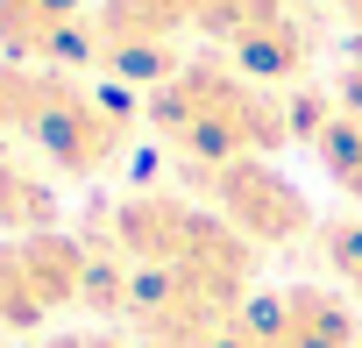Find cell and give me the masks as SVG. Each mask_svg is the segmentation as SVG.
<instances>
[{
	"mask_svg": "<svg viewBox=\"0 0 362 348\" xmlns=\"http://www.w3.org/2000/svg\"><path fill=\"white\" fill-rule=\"evenodd\" d=\"M249 348H362V313L341 284H270L242 306Z\"/></svg>",
	"mask_w": 362,
	"mask_h": 348,
	"instance_id": "obj_6",
	"label": "cell"
},
{
	"mask_svg": "<svg viewBox=\"0 0 362 348\" xmlns=\"http://www.w3.org/2000/svg\"><path fill=\"white\" fill-rule=\"evenodd\" d=\"M43 348H149L135 334H114V327H71V334H50Z\"/></svg>",
	"mask_w": 362,
	"mask_h": 348,
	"instance_id": "obj_13",
	"label": "cell"
},
{
	"mask_svg": "<svg viewBox=\"0 0 362 348\" xmlns=\"http://www.w3.org/2000/svg\"><path fill=\"white\" fill-rule=\"evenodd\" d=\"M93 242L86 235H22L0 242V334H36L50 313L86 298Z\"/></svg>",
	"mask_w": 362,
	"mask_h": 348,
	"instance_id": "obj_4",
	"label": "cell"
},
{
	"mask_svg": "<svg viewBox=\"0 0 362 348\" xmlns=\"http://www.w3.org/2000/svg\"><path fill=\"white\" fill-rule=\"evenodd\" d=\"M64 199L43 178L36 163H22L15 149H0V242H22V235H57Z\"/></svg>",
	"mask_w": 362,
	"mask_h": 348,
	"instance_id": "obj_10",
	"label": "cell"
},
{
	"mask_svg": "<svg viewBox=\"0 0 362 348\" xmlns=\"http://www.w3.org/2000/svg\"><path fill=\"white\" fill-rule=\"evenodd\" d=\"M185 29H199V0H100L93 8L100 64L128 50H177Z\"/></svg>",
	"mask_w": 362,
	"mask_h": 348,
	"instance_id": "obj_8",
	"label": "cell"
},
{
	"mask_svg": "<svg viewBox=\"0 0 362 348\" xmlns=\"http://www.w3.org/2000/svg\"><path fill=\"white\" fill-rule=\"evenodd\" d=\"M142 121L163 135V149L185 163H242V156H277L298 128H291V100L256 86L249 71H235L221 50L185 57L149 100Z\"/></svg>",
	"mask_w": 362,
	"mask_h": 348,
	"instance_id": "obj_1",
	"label": "cell"
},
{
	"mask_svg": "<svg viewBox=\"0 0 362 348\" xmlns=\"http://www.w3.org/2000/svg\"><path fill=\"white\" fill-rule=\"evenodd\" d=\"M100 0H0V57H22L43 71H100V36H93Z\"/></svg>",
	"mask_w": 362,
	"mask_h": 348,
	"instance_id": "obj_7",
	"label": "cell"
},
{
	"mask_svg": "<svg viewBox=\"0 0 362 348\" xmlns=\"http://www.w3.org/2000/svg\"><path fill=\"white\" fill-rule=\"evenodd\" d=\"M341 15V43H348V71H362V0H334Z\"/></svg>",
	"mask_w": 362,
	"mask_h": 348,
	"instance_id": "obj_14",
	"label": "cell"
},
{
	"mask_svg": "<svg viewBox=\"0 0 362 348\" xmlns=\"http://www.w3.org/2000/svg\"><path fill=\"white\" fill-rule=\"evenodd\" d=\"M291 128H298V142L320 156L327 178H334L348 199H362V114L341 107V100H327V93H305V100H291Z\"/></svg>",
	"mask_w": 362,
	"mask_h": 348,
	"instance_id": "obj_9",
	"label": "cell"
},
{
	"mask_svg": "<svg viewBox=\"0 0 362 348\" xmlns=\"http://www.w3.org/2000/svg\"><path fill=\"white\" fill-rule=\"evenodd\" d=\"M149 348H249V334H242V313H235V320H221V327L177 334V341H149Z\"/></svg>",
	"mask_w": 362,
	"mask_h": 348,
	"instance_id": "obj_12",
	"label": "cell"
},
{
	"mask_svg": "<svg viewBox=\"0 0 362 348\" xmlns=\"http://www.w3.org/2000/svg\"><path fill=\"white\" fill-rule=\"evenodd\" d=\"M128 135H135V107H128L121 93L86 86V79H64V93H57L50 114L36 121L29 149H36L50 170H64V178H100V170L121 163Z\"/></svg>",
	"mask_w": 362,
	"mask_h": 348,
	"instance_id": "obj_5",
	"label": "cell"
},
{
	"mask_svg": "<svg viewBox=\"0 0 362 348\" xmlns=\"http://www.w3.org/2000/svg\"><path fill=\"white\" fill-rule=\"evenodd\" d=\"M341 107H355V114H362V71H341Z\"/></svg>",
	"mask_w": 362,
	"mask_h": 348,
	"instance_id": "obj_15",
	"label": "cell"
},
{
	"mask_svg": "<svg viewBox=\"0 0 362 348\" xmlns=\"http://www.w3.org/2000/svg\"><path fill=\"white\" fill-rule=\"evenodd\" d=\"M86 242H100L107 256H121L135 270H185V277H214L228 291H256V270H263V249H249L192 192H121L114 207L93 214Z\"/></svg>",
	"mask_w": 362,
	"mask_h": 348,
	"instance_id": "obj_2",
	"label": "cell"
},
{
	"mask_svg": "<svg viewBox=\"0 0 362 348\" xmlns=\"http://www.w3.org/2000/svg\"><path fill=\"white\" fill-rule=\"evenodd\" d=\"M320 263L334 270V284L362 306V214H348V221H320Z\"/></svg>",
	"mask_w": 362,
	"mask_h": 348,
	"instance_id": "obj_11",
	"label": "cell"
},
{
	"mask_svg": "<svg viewBox=\"0 0 362 348\" xmlns=\"http://www.w3.org/2000/svg\"><path fill=\"white\" fill-rule=\"evenodd\" d=\"M185 192L199 207H214L249 249H291L305 235H320V214L305 199V185H291L270 156H242V163H185Z\"/></svg>",
	"mask_w": 362,
	"mask_h": 348,
	"instance_id": "obj_3",
	"label": "cell"
}]
</instances>
